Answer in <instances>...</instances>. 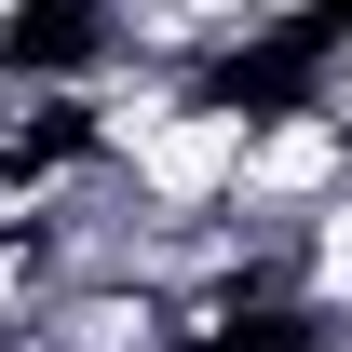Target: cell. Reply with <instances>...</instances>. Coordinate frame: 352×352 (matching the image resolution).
Masks as SVG:
<instances>
[{
    "label": "cell",
    "mask_w": 352,
    "mask_h": 352,
    "mask_svg": "<svg viewBox=\"0 0 352 352\" xmlns=\"http://www.w3.org/2000/svg\"><path fill=\"white\" fill-rule=\"evenodd\" d=\"M244 149H258V95H230V82H217V95H190V109H176L135 163H109V176H122V204H135L149 230H204V217H230Z\"/></svg>",
    "instance_id": "1"
}]
</instances>
